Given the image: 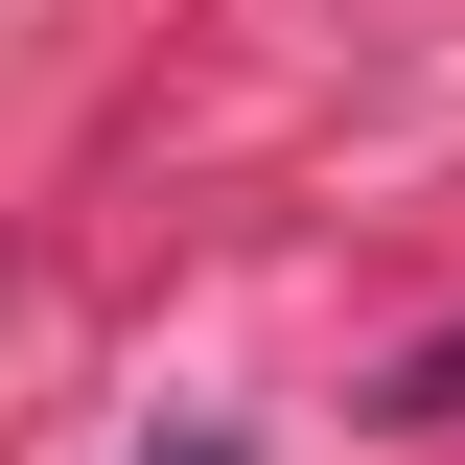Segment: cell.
I'll use <instances>...</instances> for the list:
<instances>
[{"label":"cell","instance_id":"7a4b0ae2","mask_svg":"<svg viewBox=\"0 0 465 465\" xmlns=\"http://www.w3.org/2000/svg\"><path fill=\"white\" fill-rule=\"evenodd\" d=\"M140 465H256V442H232V419H186V442H140Z\"/></svg>","mask_w":465,"mask_h":465},{"label":"cell","instance_id":"6da1fadb","mask_svg":"<svg viewBox=\"0 0 465 465\" xmlns=\"http://www.w3.org/2000/svg\"><path fill=\"white\" fill-rule=\"evenodd\" d=\"M372 419H465V326H442V349H396V396H372Z\"/></svg>","mask_w":465,"mask_h":465}]
</instances>
